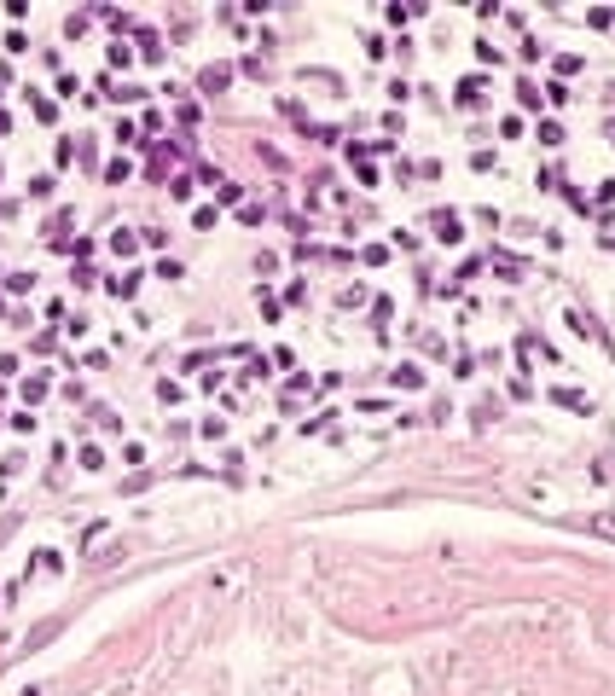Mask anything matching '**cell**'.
<instances>
[{
    "mask_svg": "<svg viewBox=\"0 0 615 696\" xmlns=\"http://www.w3.org/2000/svg\"><path fill=\"white\" fill-rule=\"evenodd\" d=\"M430 226H435V238H441V244H459V238H464L459 215H430Z\"/></svg>",
    "mask_w": 615,
    "mask_h": 696,
    "instance_id": "6da1fadb",
    "label": "cell"
},
{
    "mask_svg": "<svg viewBox=\"0 0 615 696\" xmlns=\"http://www.w3.org/2000/svg\"><path fill=\"white\" fill-rule=\"evenodd\" d=\"M476 99H482V82H476V76H471V82L459 87V105H476Z\"/></svg>",
    "mask_w": 615,
    "mask_h": 696,
    "instance_id": "7a4b0ae2",
    "label": "cell"
},
{
    "mask_svg": "<svg viewBox=\"0 0 615 696\" xmlns=\"http://www.w3.org/2000/svg\"><path fill=\"white\" fill-rule=\"evenodd\" d=\"M598 534H609V540H615V516H598Z\"/></svg>",
    "mask_w": 615,
    "mask_h": 696,
    "instance_id": "3957f363",
    "label": "cell"
}]
</instances>
